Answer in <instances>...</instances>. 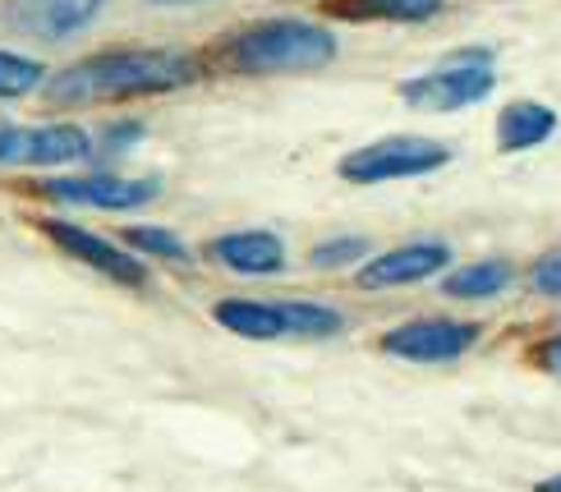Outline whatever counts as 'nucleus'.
Segmentation results:
<instances>
[{"label":"nucleus","instance_id":"16","mask_svg":"<svg viewBox=\"0 0 561 492\" xmlns=\"http://www.w3.org/2000/svg\"><path fill=\"white\" fill-rule=\"evenodd\" d=\"M37 83H42V65L37 60L0 52V98H23V92H33Z\"/></svg>","mask_w":561,"mask_h":492},{"label":"nucleus","instance_id":"7","mask_svg":"<svg viewBox=\"0 0 561 492\" xmlns=\"http://www.w3.org/2000/svg\"><path fill=\"white\" fill-rule=\"evenodd\" d=\"M396 359H410V364H447L456 355L474 345V327L465 322H447V318H419L387 332L382 341Z\"/></svg>","mask_w":561,"mask_h":492},{"label":"nucleus","instance_id":"3","mask_svg":"<svg viewBox=\"0 0 561 492\" xmlns=\"http://www.w3.org/2000/svg\"><path fill=\"white\" fill-rule=\"evenodd\" d=\"M217 322L226 332L249 341H276V336H332L341 332V313L322 304H259V299H221Z\"/></svg>","mask_w":561,"mask_h":492},{"label":"nucleus","instance_id":"17","mask_svg":"<svg viewBox=\"0 0 561 492\" xmlns=\"http://www.w3.org/2000/svg\"><path fill=\"white\" fill-rule=\"evenodd\" d=\"M125 240L134 244V249H148V253H161V258H175V263H184L190 258V249H184L171 230H152V226H134V230H125Z\"/></svg>","mask_w":561,"mask_h":492},{"label":"nucleus","instance_id":"19","mask_svg":"<svg viewBox=\"0 0 561 492\" xmlns=\"http://www.w3.org/2000/svg\"><path fill=\"white\" fill-rule=\"evenodd\" d=\"M534 290L539 295H561V253H548L539 267H534Z\"/></svg>","mask_w":561,"mask_h":492},{"label":"nucleus","instance_id":"8","mask_svg":"<svg viewBox=\"0 0 561 492\" xmlns=\"http://www.w3.org/2000/svg\"><path fill=\"white\" fill-rule=\"evenodd\" d=\"M102 0H10V23L37 42H65L98 19Z\"/></svg>","mask_w":561,"mask_h":492},{"label":"nucleus","instance_id":"5","mask_svg":"<svg viewBox=\"0 0 561 492\" xmlns=\"http://www.w3.org/2000/svg\"><path fill=\"white\" fill-rule=\"evenodd\" d=\"M493 65H488V56H456L447 60L442 69H433V75H419L410 83H401V98L419 111H460V106H474L483 102L488 92H493Z\"/></svg>","mask_w":561,"mask_h":492},{"label":"nucleus","instance_id":"2","mask_svg":"<svg viewBox=\"0 0 561 492\" xmlns=\"http://www.w3.org/2000/svg\"><path fill=\"white\" fill-rule=\"evenodd\" d=\"M336 56V37L318 28V23L299 19H272L259 28H244L230 37L226 65L240 75H299V69H318Z\"/></svg>","mask_w":561,"mask_h":492},{"label":"nucleus","instance_id":"20","mask_svg":"<svg viewBox=\"0 0 561 492\" xmlns=\"http://www.w3.org/2000/svg\"><path fill=\"white\" fill-rule=\"evenodd\" d=\"M539 364H543L548 373H557V378H561V336H552V341L539 350Z\"/></svg>","mask_w":561,"mask_h":492},{"label":"nucleus","instance_id":"6","mask_svg":"<svg viewBox=\"0 0 561 492\" xmlns=\"http://www.w3.org/2000/svg\"><path fill=\"white\" fill-rule=\"evenodd\" d=\"M88 157V134L75 125L0 129V167H65Z\"/></svg>","mask_w":561,"mask_h":492},{"label":"nucleus","instance_id":"12","mask_svg":"<svg viewBox=\"0 0 561 492\" xmlns=\"http://www.w3.org/2000/svg\"><path fill=\"white\" fill-rule=\"evenodd\" d=\"M213 258L230 272H244V276H272L286 267V244L267 230H240V236H221L213 244Z\"/></svg>","mask_w":561,"mask_h":492},{"label":"nucleus","instance_id":"15","mask_svg":"<svg viewBox=\"0 0 561 492\" xmlns=\"http://www.w3.org/2000/svg\"><path fill=\"white\" fill-rule=\"evenodd\" d=\"M506 281H511V267L506 263H474V267L451 272L442 290H447L451 299H488V295L506 290Z\"/></svg>","mask_w":561,"mask_h":492},{"label":"nucleus","instance_id":"13","mask_svg":"<svg viewBox=\"0 0 561 492\" xmlns=\"http://www.w3.org/2000/svg\"><path fill=\"white\" fill-rule=\"evenodd\" d=\"M557 129V115L539 102H511L497 121V148L502 152H525V148H539L543 138H552Z\"/></svg>","mask_w":561,"mask_h":492},{"label":"nucleus","instance_id":"21","mask_svg":"<svg viewBox=\"0 0 561 492\" xmlns=\"http://www.w3.org/2000/svg\"><path fill=\"white\" fill-rule=\"evenodd\" d=\"M534 492H561V474H552V479H543L539 488H534Z\"/></svg>","mask_w":561,"mask_h":492},{"label":"nucleus","instance_id":"1","mask_svg":"<svg viewBox=\"0 0 561 492\" xmlns=\"http://www.w3.org/2000/svg\"><path fill=\"white\" fill-rule=\"evenodd\" d=\"M190 79V65L167 52H106L69 65L65 75L46 83V98L56 106H88L111 98H144V92H167Z\"/></svg>","mask_w":561,"mask_h":492},{"label":"nucleus","instance_id":"11","mask_svg":"<svg viewBox=\"0 0 561 492\" xmlns=\"http://www.w3.org/2000/svg\"><path fill=\"white\" fill-rule=\"evenodd\" d=\"M451 263V249L447 244H405V249H391L382 258L359 272V286L364 290H382V286H410V281H424L433 272H442Z\"/></svg>","mask_w":561,"mask_h":492},{"label":"nucleus","instance_id":"14","mask_svg":"<svg viewBox=\"0 0 561 492\" xmlns=\"http://www.w3.org/2000/svg\"><path fill=\"white\" fill-rule=\"evenodd\" d=\"M332 10L345 19H396V23H419L442 10V0H332Z\"/></svg>","mask_w":561,"mask_h":492},{"label":"nucleus","instance_id":"4","mask_svg":"<svg viewBox=\"0 0 561 492\" xmlns=\"http://www.w3.org/2000/svg\"><path fill=\"white\" fill-rule=\"evenodd\" d=\"M447 161H451V152L433 144V138L396 134V138H378V144H368V148H355L341 161V175L355 184H382V180L428 175L437 167H447Z\"/></svg>","mask_w":561,"mask_h":492},{"label":"nucleus","instance_id":"18","mask_svg":"<svg viewBox=\"0 0 561 492\" xmlns=\"http://www.w3.org/2000/svg\"><path fill=\"white\" fill-rule=\"evenodd\" d=\"M364 253V240H332V244H318L313 249V267H341L350 258Z\"/></svg>","mask_w":561,"mask_h":492},{"label":"nucleus","instance_id":"10","mask_svg":"<svg viewBox=\"0 0 561 492\" xmlns=\"http://www.w3.org/2000/svg\"><path fill=\"white\" fill-rule=\"evenodd\" d=\"M46 194L83 207H144L161 190L157 180H121V175H83V180H46Z\"/></svg>","mask_w":561,"mask_h":492},{"label":"nucleus","instance_id":"9","mask_svg":"<svg viewBox=\"0 0 561 492\" xmlns=\"http://www.w3.org/2000/svg\"><path fill=\"white\" fill-rule=\"evenodd\" d=\"M42 230H46V236H51L69 258H79V263L98 267L102 276L121 281V286H144V281H148V272H144V263H138V258H129L125 249L98 240L92 230H79V226H69V221H42Z\"/></svg>","mask_w":561,"mask_h":492},{"label":"nucleus","instance_id":"22","mask_svg":"<svg viewBox=\"0 0 561 492\" xmlns=\"http://www.w3.org/2000/svg\"><path fill=\"white\" fill-rule=\"evenodd\" d=\"M157 5H190V0H157Z\"/></svg>","mask_w":561,"mask_h":492}]
</instances>
